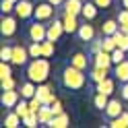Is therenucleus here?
I'll return each instance as SVG.
<instances>
[{"instance_id": "obj_1", "label": "nucleus", "mask_w": 128, "mask_h": 128, "mask_svg": "<svg viewBox=\"0 0 128 128\" xmlns=\"http://www.w3.org/2000/svg\"><path fill=\"white\" fill-rule=\"evenodd\" d=\"M25 74L29 81L33 83H46L48 76H50V60L46 58V56H42V58H33L29 64H27V70Z\"/></svg>"}, {"instance_id": "obj_2", "label": "nucleus", "mask_w": 128, "mask_h": 128, "mask_svg": "<svg viewBox=\"0 0 128 128\" xmlns=\"http://www.w3.org/2000/svg\"><path fill=\"white\" fill-rule=\"evenodd\" d=\"M85 81H87L85 70L72 66V64H68V66L62 70V85L66 87V89H70V91H81L85 87Z\"/></svg>"}, {"instance_id": "obj_3", "label": "nucleus", "mask_w": 128, "mask_h": 128, "mask_svg": "<svg viewBox=\"0 0 128 128\" xmlns=\"http://www.w3.org/2000/svg\"><path fill=\"white\" fill-rule=\"evenodd\" d=\"M27 35L31 42H46L48 39V25H44V21H33L27 29Z\"/></svg>"}, {"instance_id": "obj_4", "label": "nucleus", "mask_w": 128, "mask_h": 128, "mask_svg": "<svg viewBox=\"0 0 128 128\" xmlns=\"http://www.w3.org/2000/svg\"><path fill=\"white\" fill-rule=\"evenodd\" d=\"M54 17H56V6L50 4L48 0L42 2V4H35L33 19H37V21H50V19H54Z\"/></svg>"}, {"instance_id": "obj_5", "label": "nucleus", "mask_w": 128, "mask_h": 128, "mask_svg": "<svg viewBox=\"0 0 128 128\" xmlns=\"http://www.w3.org/2000/svg\"><path fill=\"white\" fill-rule=\"evenodd\" d=\"M33 10H35V4L29 2V0H19L17 4H14V14H17V19L21 21H27L33 17Z\"/></svg>"}, {"instance_id": "obj_6", "label": "nucleus", "mask_w": 128, "mask_h": 128, "mask_svg": "<svg viewBox=\"0 0 128 128\" xmlns=\"http://www.w3.org/2000/svg\"><path fill=\"white\" fill-rule=\"evenodd\" d=\"M29 48H25V46H12V64L14 66H25V64H29Z\"/></svg>"}, {"instance_id": "obj_7", "label": "nucleus", "mask_w": 128, "mask_h": 128, "mask_svg": "<svg viewBox=\"0 0 128 128\" xmlns=\"http://www.w3.org/2000/svg\"><path fill=\"white\" fill-rule=\"evenodd\" d=\"M0 33L2 37H12L17 33V19L10 17V14H2V21H0Z\"/></svg>"}, {"instance_id": "obj_8", "label": "nucleus", "mask_w": 128, "mask_h": 128, "mask_svg": "<svg viewBox=\"0 0 128 128\" xmlns=\"http://www.w3.org/2000/svg\"><path fill=\"white\" fill-rule=\"evenodd\" d=\"M35 95H37L39 99H42L44 106H52V103L56 101L54 89H52L50 85H46V83H39V85H37V93H35Z\"/></svg>"}, {"instance_id": "obj_9", "label": "nucleus", "mask_w": 128, "mask_h": 128, "mask_svg": "<svg viewBox=\"0 0 128 128\" xmlns=\"http://www.w3.org/2000/svg\"><path fill=\"white\" fill-rule=\"evenodd\" d=\"M19 99H21V91H14V89H6V91H2V97H0V103H2V108H6V110H12V108L19 103Z\"/></svg>"}, {"instance_id": "obj_10", "label": "nucleus", "mask_w": 128, "mask_h": 128, "mask_svg": "<svg viewBox=\"0 0 128 128\" xmlns=\"http://www.w3.org/2000/svg\"><path fill=\"white\" fill-rule=\"evenodd\" d=\"M114 60H112V52H106V50H99L93 54V66H101V68H110Z\"/></svg>"}, {"instance_id": "obj_11", "label": "nucleus", "mask_w": 128, "mask_h": 128, "mask_svg": "<svg viewBox=\"0 0 128 128\" xmlns=\"http://www.w3.org/2000/svg\"><path fill=\"white\" fill-rule=\"evenodd\" d=\"M62 33H64V23L54 19L50 25H48V39H50V42H58Z\"/></svg>"}, {"instance_id": "obj_12", "label": "nucleus", "mask_w": 128, "mask_h": 128, "mask_svg": "<svg viewBox=\"0 0 128 128\" xmlns=\"http://www.w3.org/2000/svg\"><path fill=\"white\" fill-rule=\"evenodd\" d=\"M83 2L85 0H64V4H62V8L66 14H81L83 12Z\"/></svg>"}, {"instance_id": "obj_13", "label": "nucleus", "mask_w": 128, "mask_h": 128, "mask_svg": "<svg viewBox=\"0 0 128 128\" xmlns=\"http://www.w3.org/2000/svg\"><path fill=\"white\" fill-rule=\"evenodd\" d=\"M114 76L120 83H128V58L122 60L120 64H114Z\"/></svg>"}, {"instance_id": "obj_14", "label": "nucleus", "mask_w": 128, "mask_h": 128, "mask_svg": "<svg viewBox=\"0 0 128 128\" xmlns=\"http://www.w3.org/2000/svg\"><path fill=\"white\" fill-rule=\"evenodd\" d=\"M76 35H78V39L81 42H93V37H95V29H93V25H89V23H83L81 27H78V31H76Z\"/></svg>"}, {"instance_id": "obj_15", "label": "nucleus", "mask_w": 128, "mask_h": 128, "mask_svg": "<svg viewBox=\"0 0 128 128\" xmlns=\"http://www.w3.org/2000/svg\"><path fill=\"white\" fill-rule=\"evenodd\" d=\"M62 23H64V33H76L78 27H81L78 21H76V14H66V12H64Z\"/></svg>"}, {"instance_id": "obj_16", "label": "nucleus", "mask_w": 128, "mask_h": 128, "mask_svg": "<svg viewBox=\"0 0 128 128\" xmlns=\"http://www.w3.org/2000/svg\"><path fill=\"white\" fill-rule=\"evenodd\" d=\"M122 112H124V106L120 103V99H110V103H108V108H106V112H103V114L112 120V118H118Z\"/></svg>"}, {"instance_id": "obj_17", "label": "nucleus", "mask_w": 128, "mask_h": 128, "mask_svg": "<svg viewBox=\"0 0 128 128\" xmlns=\"http://www.w3.org/2000/svg\"><path fill=\"white\" fill-rule=\"evenodd\" d=\"M97 8H99V6L95 4L93 0H85V2H83V12H81V14L85 17V21H91V19L97 17Z\"/></svg>"}, {"instance_id": "obj_18", "label": "nucleus", "mask_w": 128, "mask_h": 128, "mask_svg": "<svg viewBox=\"0 0 128 128\" xmlns=\"http://www.w3.org/2000/svg\"><path fill=\"white\" fill-rule=\"evenodd\" d=\"M68 64H72V66L81 68V70H87V66H89V58H87L85 54L76 52V54H72V56H70V62H68Z\"/></svg>"}, {"instance_id": "obj_19", "label": "nucleus", "mask_w": 128, "mask_h": 128, "mask_svg": "<svg viewBox=\"0 0 128 128\" xmlns=\"http://www.w3.org/2000/svg\"><path fill=\"white\" fill-rule=\"evenodd\" d=\"M35 93H37V83H33V81L27 78V83L21 85V97L31 99V97H35Z\"/></svg>"}, {"instance_id": "obj_20", "label": "nucleus", "mask_w": 128, "mask_h": 128, "mask_svg": "<svg viewBox=\"0 0 128 128\" xmlns=\"http://www.w3.org/2000/svg\"><path fill=\"white\" fill-rule=\"evenodd\" d=\"M21 124H23V118H21L14 110H10L8 114L4 116V126H6V128H17V126H21Z\"/></svg>"}, {"instance_id": "obj_21", "label": "nucleus", "mask_w": 128, "mask_h": 128, "mask_svg": "<svg viewBox=\"0 0 128 128\" xmlns=\"http://www.w3.org/2000/svg\"><path fill=\"white\" fill-rule=\"evenodd\" d=\"M37 118H39V124L48 126V124L52 122V118H54V112H52V108H50V106H42V110L37 112Z\"/></svg>"}, {"instance_id": "obj_22", "label": "nucleus", "mask_w": 128, "mask_h": 128, "mask_svg": "<svg viewBox=\"0 0 128 128\" xmlns=\"http://www.w3.org/2000/svg\"><path fill=\"white\" fill-rule=\"evenodd\" d=\"M68 124H70V118H68V116L62 112V114L54 116V118H52V122L48 124V126H50V128H66Z\"/></svg>"}, {"instance_id": "obj_23", "label": "nucleus", "mask_w": 128, "mask_h": 128, "mask_svg": "<svg viewBox=\"0 0 128 128\" xmlns=\"http://www.w3.org/2000/svg\"><path fill=\"white\" fill-rule=\"evenodd\" d=\"M118 29H120L118 19H116V21H114V19H108V21L101 25V35H114Z\"/></svg>"}, {"instance_id": "obj_24", "label": "nucleus", "mask_w": 128, "mask_h": 128, "mask_svg": "<svg viewBox=\"0 0 128 128\" xmlns=\"http://www.w3.org/2000/svg\"><path fill=\"white\" fill-rule=\"evenodd\" d=\"M108 72H110V68L93 66V70H91V81H93V83H101V81H106V78H108Z\"/></svg>"}, {"instance_id": "obj_25", "label": "nucleus", "mask_w": 128, "mask_h": 128, "mask_svg": "<svg viewBox=\"0 0 128 128\" xmlns=\"http://www.w3.org/2000/svg\"><path fill=\"white\" fill-rule=\"evenodd\" d=\"M114 89H116V83H114V78H106V81H101V83H97V91L99 93H106V95H112L114 93Z\"/></svg>"}, {"instance_id": "obj_26", "label": "nucleus", "mask_w": 128, "mask_h": 128, "mask_svg": "<svg viewBox=\"0 0 128 128\" xmlns=\"http://www.w3.org/2000/svg\"><path fill=\"white\" fill-rule=\"evenodd\" d=\"M108 126H112V128H128V112H122L118 118H112Z\"/></svg>"}, {"instance_id": "obj_27", "label": "nucleus", "mask_w": 128, "mask_h": 128, "mask_svg": "<svg viewBox=\"0 0 128 128\" xmlns=\"http://www.w3.org/2000/svg\"><path fill=\"white\" fill-rule=\"evenodd\" d=\"M110 95H106V93H99L97 91V95H95V97H93V106L95 108H97L99 112H106V108H108V103H110Z\"/></svg>"}, {"instance_id": "obj_28", "label": "nucleus", "mask_w": 128, "mask_h": 128, "mask_svg": "<svg viewBox=\"0 0 128 128\" xmlns=\"http://www.w3.org/2000/svg\"><path fill=\"white\" fill-rule=\"evenodd\" d=\"M12 110L17 112L21 118H27V116L31 114V110H29V99H25V97H23V99H19V103H17V106H14Z\"/></svg>"}, {"instance_id": "obj_29", "label": "nucleus", "mask_w": 128, "mask_h": 128, "mask_svg": "<svg viewBox=\"0 0 128 128\" xmlns=\"http://www.w3.org/2000/svg\"><path fill=\"white\" fill-rule=\"evenodd\" d=\"M29 56H31V58H42V56H44L42 42H31L29 44Z\"/></svg>"}, {"instance_id": "obj_30", "label": "nucleus", "mask_w": 128, "mask_h": 128, "mask_svg": "<svg viewBox=\"0 0 128 128\" xmlns=\"http://www.w3.org/2000/svg\"><path fill=\"white\" fill-rule=\"evenodd\" d=\"M118 23H120V31L128 33V8H122L118 12Z\"/></svg>"}, {"instance_id": "obj_31", "label": "nucleus", "mask_w": 128, "mask_h": 128, "mask_svg": "<svg viewBox=\"0 0 128 128\" xmlns=\"http://www.w3.org/2000/svg\"><path fill=\"white\" fill-rule=\"evenodd\" d=\"M128 58V52H124L122 48H116L114 52H112V60H114V64H120L122 60H126Z\"/></svg>"}, {"instance_id": "obj_32", "label": "nucleus", "mask_w": 128, "mask_h": 128, "mask_svg": "<svg viewBox=\"0 0 128 128\" xmlns=\"http://www.w3.org/2000/svg\"><path fill=\"white\" fill-rule=\"evenodd\" d=\"M37 124H39V118H37V114H33V112H31L27 118H23V126H27V128H35Z\"/></svg>"}, {"instance_id": "obj_33", "label": "nucleus", "mask_w": 128, "mask_h": 128, "mask_svg": "<svg viewBox=\"0 0 128 128\" xmlns=\"http://www.w3.org/2000/svg\"><path fill=\"white\" fill-rule=\"evenodd\" d=\"M0 60L2 62H10L12 60V46H4L0 50Z\"/></svg>"}, {"instance_id": "obj_34", "label": "nucleus", "mask_w": 128, "mask_h": 128, "mask_svg": "<svg viewBox=\"0 0 128 128\" xmlns=\"http://www.w3.org/2000/svg\"><path fill=\"white\" fill-rule=\"evenodd\" d=\"M0 10H2V14L14 12V2L12 0H2V2H0Z\"/></svg>"}, {"instance_id": "obj_35", "label": "nucleus", "mask_w": 128, "mask_h": 128, "mask_svg": "<svg viewBox=\"0 0 128 128\" xmlns=\"http://www.w3.org/2000/svg\"><path fill=\"white\" fill-rule=\"evenodd\" d=\"M42 46H44V56L46 58H52L54 56V42H50V39H46V42H42Z\"/></svg>"}, {"instance_id": "obj_36", "label": "nucleus", "mask_w": 128, "mask_h": 128, "mask_svg": "<svg viewBox=\"0 0 128 128\" xmlns=\"http://www.w3.org/2000/svg\"><path fill=\"white\" fill-rule=\"evenodd\" d=\"M10 64H12V62H2V64H0V78H8V76H12Z\"/></svg>"}, {"instance_id": "obj_37", "label": "nucleus", "mask_w": 128, "mask_h": 128, "mask_svg": "<svg viewBox=\"0 0 128 128\" xmlns=\"http://www.w3.org/2000/svg\"><path fill=\"white\" fill-rule=\"evenodd\" d=\"M0 87H2V91H6V89H14V78H12V76H8V78H2Z\"/></svg>"}, {"instance_id": "obj_38", "label": "nucleus", "mask_w": 128, "mask_h": 128, "mask_svg": "<svg viewBox=\"0 0 128 128\" xmlns=\"http://www.w3.org/2000/svg\"><path fill=\"white\" fill-rule=\"evenodd\" d=\"M50 108H52V112H54V116H58V114H62V103H60L58 99H56V101L52 103Z\"/></svg>"}, {"instance_id": "obj_39", "label": "nucleus", "mask_w": 128, "mask_h": 128, "mask_svg": "<svg viewBox=\"0 0 128 128\" xmlns=\"http://www.w3.org/2000/svg\"><path fill=\"white\" fill-rule=\"evenodd\" d=\"M93 2L97 4L99 8H110V6H112V0H93Z\"/></svg>"}, {"instance_id": "obj_40", "label": "nucleus", "mask_w": 128, "mask_h": 128, "mask_svg": "<svg viewBox=\"0 0 128 128\" xmlns=\"http://www.w3.org/2000/svg\"><path fill=\"white\" fill-rule=\"evenodd\" d=\"M120 95H122V99L128 101V83H122V89H120Z\"/></svg>"}, {"instance_id": "obj_41", "label": "nucleus", "mask_w": 128, "mask_h": 128, "mask_svg": "<svg viewBox=\"0 0 128 128\" xmlns=\"http://www.w3.org/2000/svg\"><path fill=\"white\" fill-rule=\"evenodd\" d=\"M50 4H54V6H62L64 4V0H48Z\"/></svg>"}, {"instance_id": "obj_42", "label": "nucleus", "mask_w": 128, "mask_h": 128, "mask_svg": "<svg viewBox=\"0 0 128 128\" xmlns=\"http://www.w3.org/2000/svg\"><path fill=\"white\" fill-rule=\"evenodd\" d=\"M122 6H124V8H128V0H122Z\"/></svg>"}, {"instance_id": "obj_43", "label": "nucleus", "mask_w": 128, "mask_h": 128, "mask_svg": "<svg viewBox=\"0 0 128 128\" xmlns=\"http://www.w3.org/2000/svg\"><path fill=\"white\" fill-rule=\"evenodd\" d=\"M12 2H14V4H17V2H19V0H12Z\"/></svg>"}]
</instances>
